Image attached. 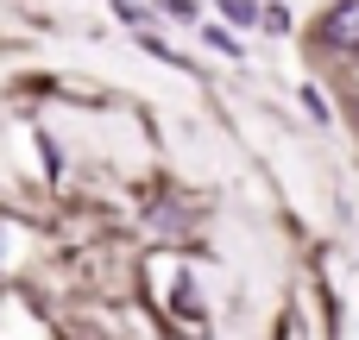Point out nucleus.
Masks as SVG:
<instances>
[{"label": "nucleus", "instance_id": "nucleus-1", "mask_svg": "<svg viewBox=\"0 0 359 340\" xmlns=\"http://www.w3.org/2000/svg\"><path fill=\"white\" fill-rule=\"evenodd\" d=\"M322 44H334V50H359V0L328 6V19H322Z\"/></svg>", "mask_w": 359, "mask_h": 340}]
</instances>
